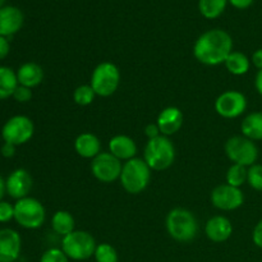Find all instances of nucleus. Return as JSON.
<instances>
[{
  "instance_id": "31",
  "label": "nucleus",
  "mask_w": 262,
  "mask_h": 262,
  "mask_svg": "<svg viewBox=\"0 0 262 262\" xmlns=\"http://www.w3.org/2000/svg\"><path fill=\"white\" fill-rule=\"evenodd\" d=\"M12 97L17 102L25 104V102L31 101V99H32V90L28 89V87H25V86H20V84H18V87L15 89L14 94H13Z\"/></svg>"
},
{
  "instance_id": "9",
  "label": "nucleus",
  "mask_w": 262,
  "mask_h": 262,
  "mask_svg": "<svg viewBox=\"0 0 262 262\" xmlns=\"http://www.w3.org/2000/svg\"><path fill=\"white\" fill-rule=\"evenodd\" d=\"M35 133L33 122L26 115H14L4 123L2 128V137L4 142L20 146L27 143Z\"/></svg>"
},
{
  "instance_id": "24",
  "label": "nucleus",
  "mask_w": 262,
  "mask_h": 262,
  "mask_svg": "<svg viewBox=\"0 0 262 262\" xmlns=\"http://www.w3.org/2000/svg\"><path fill=\"white\" fill-rule=\"evenodd\" d=\"M224 64L227 71L233 76H243L251 68V60L248 59V56L241 51L234 50L229 54Z\"/></svg>"
},
{
  "instance_id": "13",
  "label": "nucleus",
  "mask_w": 262,
  "mask_h": 262,
  "mask_svg": "<svg viewBox=\"0 0 262 262\" xmlns=\"http://www.w3.org/2000/svg\"><path fill=\"white\" fill-rule=\"evenodd\" d=\"M32 177L26 169H15L5 179L7 193L14 200L25 199L32 189Z\"/></svg>"
},
{
  "instance_id": "20",
  "label": "nucleus",
  "mask_w": 262,
  "mask_h": 262,
  "mask_svg": "<svg viewBox=\"0 0 262 262\" xmlns=\"http://www.w3.org/2000/svg\"><path fill=\"white\" fill-rule=\"evenodd\" d=\"M18 79V84L28 87L32 90L33 87H37L43 79V71L40 64L35 61H27L22 64L15 72Z\"/></svg>"
},
{
  "instance_id": "7",
  "label": "nucleus",
  "mask_w": 262,
  "mask_h": 262,
  "mask_svg": "<svg viewBox=\"0 0 262 262\" xmlns=\"http://www.w3.org/2000/svg\"><path fill=\"white\" fill-rule=\"evenodd\" d=\"M90 84L94 89L96 96H112L120 84L119 68L112 61H102L97 64L91 74Z\"/></svg>"
},
{
  "instance_id": "15",
  "label": "nucleus",
  "mask_w": 262,
  "mask_h": 262,
  "mask_svg": "<svg viewBox=\"0 0 262 262\" xmlns=\"http://www.w3.org/2000/svg\"><path fill=\"white\" fill-rule=\"evenodd\" d=\"M25 15L22 10L13 5H4L0 8V36L10 37L22 28Z\"/></svg>"
},
{
  "instance_id": "6",
  "label": "nucleus",
  "mask_w": 262,
  "mask_h": 262,
  "mask_svg": "<svg viewBox=\"0 0 262 262\" xmlns=\"http://www.w3.org/2000/svg\"><path fill=\"white\" fill-rule=\"evenodd\" d=\"M14 220L25 229H38L46 220V210L35 197H25L14 204Z\"/></svg>"
},
{
  "instance_id": "30",
  "label": "nucleus",
  "mask_w": 262,
  "mask_h": 262,
  "mask_svg": "<svg viewBox=\"0 0 262 262\" xmlns=\"http://www.w3.org/2000/svg\"><path fill=\"white\" fill-rule=\"evenodd\" d=\"M40 262H69V258L61 248H49L42 253Z\"/></svg>"
},
{
  "instance_id": "3",
  "label": "nucleus",
  "mask_w": 262,
  "mask_h": 262,
  "mask_svg": "<svg viewBox=\"0 0 262 262\" xmlns=\"http://www.w3.org/2000/svg\"><path fill=\"white\" fill-rule=\"evenodd\" d=\"M143 160L147 163L151 170L161 171L170 168L176 160V147L170 138L161 135L148 140L143 151Z\"/></svg>"
},
{
  "instance_id": "38",
  "label": "nucleus",
  "mask_w": 262,
  "mask_h": 262,
  "mask_svg": "<svg viewBox=\"0 0 262 262\" xmlns=\"http://www.w3.org/2000/svg\"><path fill=\"white\" fill-rule=\"evenodd\" d=\"M251 61H252V64L258 69V71H261L262 69V49H257V50L252 54Z\"/></svg>"
},
{
  "instance_id": "17",
  "label": "nucleus",
  "mask_w": 262,
  "mask_h": 262,
  "mask_svg": "<svg viewBox=\"0 0 262 262\" xmlns=\"http://www.w3.org/2000/svg\"><path fill=\"white\" fill-rule=\"evenodd\" d=\"M205 234L211 242H227L233 234V224L224 215L210 217L205 225Z\"/></svg>"
},
{
  "instance_id": "33",
  "label": "nucleus",
  "mask_w": 262,
  "mask_h": 262,
  "mask_svg": "<svg viewBox=\"0 0 262 262\" xmlns=\"http://www.w3.org/2000/svg\"><path fill=\"white\" fill-rule=\"evenodd\" d=\"M252 241L253 243H255L256 247L261 248L262 250V219L256 224L255 229H253Z\"/></svg>"
},
{
  "instance_id": "28",
  "label": "nucleus",
  "mask_w": 262,
  "mask_h": 262,
  "mask_svg": "<svg viewBox=\"0 0 262 262\" xmlns=\"http://www.w3.org/2000/svg\"><path fill=\"white\" fill-rule=\"evenodd\" d=\"M94 257L96 262H118V252L109 243H100L95 250Z\"/></svg>"
},
{
  "instance_id": "2",
  "label": "nucleus",
  "mask_w": 262,
  "mask_h": 262,
  "mask_svg": "<svg viewBox=\"0 0 262 262\" xmlns=\"http://www.w3.org/2000/svg\"><path fill=\"white\" fill-rule=\"evenodd\" d=\"M166 230L174 241L181 243L192 242L199 234V222L193 212L183 207L170 210L166 216Z\"/></svg>"
},
{
  "instance_id": "19",
  "label": "nucleus",
  "mask_w": 262,
  "mask_h": 262,
  "mask_svg": "<svg viewBox=\"0 0 262 262\" xmlns=\"http://www.w3.org/2000/svg\"><path fill=\"white\" fill-rule=\"evenodd\" d=\"M74 150L81 158L95 159L101 151V141L96 135L91 132H84L77 136L74 141Z\"/></svg>"
},
{
  "instance_id": "27",
  "label": "nucleus",
  "mask_w": 262,
  "mask_h": 262,
  "mask_svg": "<svg viewBox=\"0 0 262 262\" xmlns=\"http://www.w3.org/2000/svg\"><path fill=\"white\" fill-rule=\"evenodd\" d=\"M96 94H95L94 89L91 84H81L77 87L73 92V100L77 105L79 106H87L94 102Z\"/></svg>"
},
{
  "instance_id": "29",
  "label": "nucleus",
  "mask_w": 262,
  "mask_h": 262,
  "mask_svg": "<svg viewBox=\"0 0 262 262\" xmlns=\"http://www.w3.org/2000/svg\"><path fill=\"white\" fill-rule=\"evenodd\" d=\"M247 183L255 191H262V164H253L248 168Z\"/></svg>"
},
{
  "instance_id": "37",
  "label": "nucleus",
  "mask_w": 262,
  "mask_h": 262,
  "mask_svg": "<svg viewBox=\"0 0 262 262\" xmlns=\"http://www.w3.org/2000/svg\"><path fill=\"white\" fill-rule=\"evenodd\" d=\"M228 2L237 9H247L253 4L255 0H228Z\"/></svg>"
},
{
  "instance_id": "5",
  "label": "nucleus",
  "mask_w": 262,
  "mask_h": 262,
  "mask_svg": "<svg viewBox=\"0 0 262 262\" xmlns=\"http://www.w3.org/2000/svg\"><path fill=\"white\" fill-rule=\"evenodd\" d=\"M97 245L86 230H74L61 239V251L69 260L86 261L94 256Z\"/></svg>"
},
{
  "instance_id": "39",
  "label": "nucleus",
  "mask_w": 262,
  "mask_h": 262,
  "mask_svg": "<svg viewBox=\"0 0 262 262\" xmlns=\"http://www.w3.org/2000/svg\"><path fill=\"white\" fill-rule=\"evenodd\" d=\"M255 87H256V91L262 96V69L261 71L257 72L256 74V78H255Z\"/></svg>"
},
{
  "instance_id": "8",
  "label": "nucleus",
  "mask_w": 262,
  "mask_h": 262,
  "mask_svg": "<svg viewBox=\"0 0 262 262\" xmlns=\"http://www.w3.org/2000/svg\"><path fill=\"white\" fill-rule=\"evenodd\" d=\"M224 151L233 164L250 168L258 159V147L245 136H233L225 142Z\"/></svg>"
},
{
  "instance_id": "18",
  "label": "nucleus",
  "mask_w": 262,
  "mask_h": 262,
  "mask_svg": "<svg viewBox=\"0 0 262 262\" xmlns=\"http://www.w3.org/2000/svg\"><path fill=\"white\" fill-rule=\"evenodd\" d=\"M137 150L135 140L129 136L117 135L109 141V152L120 161H128L136 158Z\"/></svg>"
},
{
  "instance_id": "40",
  "label": "nucleus",
  "mask_w": 262,
  "mask_h": 262,
  "mask_svg": "<svg viewBox=\"0 0 262 262\" xmlns=\"http://www.w3.org/2000/svg\"><path fill=\"white\" fill-rule=\"evenodd\" d=\"M7 193V187H5V181L2 176H0V201H3V197Z\"/></svg>"
},
{
  "instance_id": "4",
  "label": "nucleus",
  "mask_w": 262,
  "mask_h": 262,
  "mask_svg": "<svg viewBox=\"0 0 262 262\" xmlns=\"http://www.w3.org/2000/svg\"><path fill=\"white\" fill-rule=\"evenodd\" d=\"M122 187L130 194L142 193L151 181V169L143 159L133 158L123 164L119 178Z\"/></svg>"
},
{
  "instance_id": "23",
  "label": "nucleus",
  "mask_w": 262,
  "mask_h": 262,
  "mask_svg": "<svg viewBox=\"0 0 262 262\" xmlns=\"http://www.w3.org/2000/svg\"><path fill=\"white\" fill-rule=\"evenodd\" d=\"M18 87L17 74L12 68L0 66V101L13 96Z\"/></svg>"
},
{
  "instance_id": "16",
  "label": "nucleus",
  "mask_w": 262,
  "mask_h": 262,
  "mask_svg": "<svg viewBox=\"0 0 262 262\" xmlns=\"http://www.w3.org/2000/svg\"><path fill=\"white\" fill-rule=\"evenodd\" d=\"M183 122L184 117L182 110L177 106H168L160 112L156 124H158L161 135L170 137L181 130V128L183 127Z\"/></svg>"
},
{
  "instance_id": "21",
  "label": "nucleus",
  "mask_w": 262,
  "mask_h": 262,
  "mask_svg": "<svg viewBox=\"0 0 262 262\" xmlns=\"http://www.w3.org/2000/svg\"><path fill=\"white\" fill-rule=\"evenodd\" d=\"M242 136L251 141H262V112H253L246 115L241 124Z\"/></svg>"
},
{
  "instance_id": "26",
  "label": "nucleus",
  "mask_w": 262,
  "mask_h": 262,
  "mask_svg": "<svg viewBox=\"0 0 262 262\" xmlns=\"http://www.w3.org/2000/svg\"><path fill=\"white\" fill-rule=\"evenodd\" d=\"M247 174L248 168L239 165V164H233V165L228 169L227 176H225V181H227V184H229V186L241 188V187L247 182Z\"/></svg>"
},
{
  "instance_id": "22",
  "label": "nucleus",
  "mask_w": 262,
  "mask_h": 262,
  "mask_svg": "<svg viewBox=\"0 0 262 262\" xmlns=\"http://www.w3.org/2000/svg\"><path fill=\"white\" fill-rule=\"evenodd\" d=\"M51 228L56 234L66 237L74 232L76 228V222H74L73 215L66 210H59L51 217Z\"/></svg>"
},
{
  "instance_id": "10",
  "label": "nucleus",
  "mask_w": 262,
  "mask_h": 262,
  "mask_svg": "<svg viewBox=\"0 0 262 262\" xmlns=\"http://www.w3.org/2000/svg\"><path fill=\"white\" fill-rule=\"evenodd\" d=\"M123 164L110 152H100L91 161V173L101 183H113L120 178Z\"/></svg>"
},
{
  "instance_id": "36",
  "label": "nucleus",
  "mask_w": 262,
  "mask_h": 262,
  "mask_svg": "<svg viewBox=\"0 0 262 262\" xmlns=\"http://www.w3.org/2000/svg\"><path fill=\"white\" fill-rule=\"evenodd\" d=\"M15 148H17V146L12 145V143H7L4 142V145L2 146V150H0V152H2V155L4 156V158H13V156L15 155Z\"/></svg>"
},
{
  "instance_id": "12",
  "label": "nucleus",
  "mask_w": 262,
  "mask_h": 262,
  "mask_svg": "<svg viewBox=\"0 0 262 262\" xmlns=\"http://www.w3.org/2000/svg\"><path fill=\"white\" fill-rule=\"evenodd\" d=\"M212 206L222 211H234L245 204V194L242 189L224 183L215 187L211 192Z\"/></svg>"
},
{
  "instance_id": "35",
  "label": "nucleus",
  "mask_w": 262,
  "mask_h": 262,
  "mask_svg": "<svg viewBox=\"0 0 262 262\" xmlns=\"http://www.w3.org/2000/svg\"><path fill=\"white\" fill-rule=\"evenodd\" d=\"M10 51V43L8 37H4V36H0V60L7 58L9 55Z\"/></svg>"
},
{
  "instance_id": "11",
  "label": "nucleus",
  "mask_w": 262,
  "mask_h": 262,
  "mask_svg": "<svg viewBox=\"0 0 262 262\" xmlns=\"http://www.w3.org/2000/svg\"><path fill=\"white\" fill-rule=\"evenodd\" d=\"M247 109V97L245 94L235 90L223 92L215 101V110L225 119H235L245 114Z\"/></svg>"
},
{
  "instance_id": "14",
  "label": "nucleus",
  "mask_w": 262,
  "mask_h": 262,
  "mask_svg": "<svg viewBox=\"0 0 262 262\" xmlns=\"http://www.w3.org/2000/svg\"><path fill=\"white\" fill-rule=\"evenodd\" d=\"M22 250V239L17 230L0 229V262H15Z\"/></svg>"
},
{
  "instance_id": "41",
  "label": "nucleus",
  "mask_w": 262,
  "mask_h": 262,
  "mask_svg": "<svg viewBox=\"0 0 262 262\" xmlns=\"http://www.w3.org/2000/svg\"><path fill=\"white\" fill-rule=\"evenodd\" d=\"M4 3H5V0H0V8L4 7Z\"/></svg>"
},
{
  "instance_id": "25",
  "label": "nucleus",
  "mask_w": 262,
  "mask_h": 262,
  "mask_svg": "<svg viewBox=\"0 0 262 262\" xmlns=\"http://www.w3.org/2000/svg\"><path fill=\"white\" fill-rule=\"evenodd\" d=\"M228 0H199L200 13L207 19H215L224 13Z\"/></svg>"
},
{
  "instance_id": "34",
  "label": "nucleus",
  "mask_w": 262,
  "mask_h": 262,
  "mask_svg": "<svg viewBox=\"0 0 262 262\" xmlns=\"http://www.w3.org/2000/svg\"><path fill=\"white\" fill-rule=\"evenodd\" d=\"M145 135L148 140H152V138H156L159 137V136H161V132L160 129H159L156 123H150V124H147L145 127Z\"/></svg>"
},
{
  "instance_id": "1",
  "label": "nucleus",
  "mask_w": 262,
  "mask_h": 262,
  "mask_svg": "<svg viewBox=\"0 0 262 262\" xmlns=\"http://www.w3.org/2000/svg\"><path fill=\"white\" fill-rule=\"evenodd\" d=\"M233 51V38L227 31L214 28L202 33L193 45V55L204 66L224 64Z\"/></svg>"
},
{
  "instance_id": "32",
  "label": "nucleus",
  "mask_w": 262,
  "mask_h": 262,
  "mask_svg": "<svg viewBox=\"0 0 262 262\" xmlns=\"http://www.w3.org/2000/svg\"><path fill=\"white\" fill-rule=\"evenodd\" d=\"M14 219V205L0 201V223H8Z\"/></svg>"
}]
</instances>
